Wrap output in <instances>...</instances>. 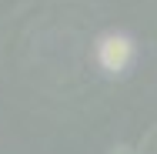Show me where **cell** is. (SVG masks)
Segmentation results:
<instances>
[{
	"instance_id": "6da1fadb",
	"label": "cell",
	"mask_w": 157,
	"mask_h": 154,
	"mask_svg": "<svg viewBox=\"0 0 157 154\" xmlns=\"http://www.w3.org/2000/svg\"><path fill=\"white\" fill-rule=\"evenodd\" d=\"M97 57L104 64V70H110V74H121L130 57H134V44L127 40L124 34H107L100 44H97Z\"/></svg>"
}]
</instances>
